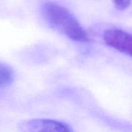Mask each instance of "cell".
<instances>
[{
    "label": "cell",
    "instance_id": "obj_1",
    "mask_svg": "<svg viewBox=\"0 0 132 132\" xmlns=\"http://www.w3.org/2000/svg\"><path fill=\"white\" fill-rule=\"evenodd\" d=\"M43 15L49 25L73 41L88 43L89 36L73 14L65 7L48 2L43 7Z\"/></svg>",
    "mask_w": 132,
    "mask_h": 132
},
{
    "label": "cell",
    "instance_id": "obj_2",
    "mask_svg": "<svg viewBox=\"0 0 132 132\" xmlns=\"http://www.w3.org/2000/svg\"><path fill=\"white\" fill-rule=\"evenodd\" d=\"M103 40L108 46L132 57L131 33L118 29H107L103 33Z\"/></svg>",
    "mask_w": 132,
    "mask_h": 132
},
{
    "label": "cell",
    "instance_id": "obj_3",
    "mask_svg": "<svg viewBox=\"0 0 132 132\" xmlns=\"http://www.w3.org/2000/svg\"><path fill=\"white\" fill-rule=\"evenodd\" d=\"M20 129L23 131L71 132L72 129L66 124L49 119H33L21 125Z\"/></svg>",
    "mask_w": 132,
    "mask_h": 132
},
{
    "label": "cell",
    "instance_id": "obj_4",
    "mask_svg": "<svg viewBox=\"0 0 132 132\" xmlns=\"http://www.w3.org/2000/svg\"><path fill=\"white\" fill-rule=\"evenodd\" d=\"M14 79V73L10 67L0 63V88L10 85Z\"/></svg>",
    "mask_w": 132,
    "mask_h": 132
},
{
    "label": "cell",
    "instance_id": "obj_5",
    "mask_svg": "<svg viewBox=\"0 0 132 132\" xmlns=\"http://www.w3.org/2000/svg\"><path fill=\"white\" fill-rule=\"evenodd\" d=\"M115 7L119 10H124L128 8L131 3V0H113Z\"/></svg>",
    "mask_w": 132,
    "mask_h": 132
}]
</instances>
